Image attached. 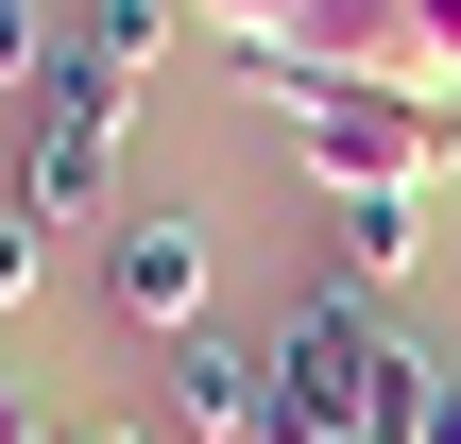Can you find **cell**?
Returning a JSON list of instances; mask_svg holds the SVG:
<instances>
[{
  "instance_id": "cell-4",
  "label": "cell",
  "mask_w": 461,
  "mask_h": 444,
  "mask_svg": "<svg viewBox=\"0 0 461 444\" xmlns=\"http://www.w3.org/2000/svg\"><path fill=\"white\" fill-rule=\"evenodd\" d=\"M376 342H393V325H376L359 291H291V325H274V411H308V428H325V411H342V376H359Z\"/></svg>"
},
{
  "instance_id": "cell-14",
  "label": "cell",
  "mask_w": 461,
  "mask_h": 444,
  "mask_svg": "<svg viewBox=\"0 0 461 444\" xmlns=\"http://www.w3.org/2000/svg\"><path fill=\"white\" fill-rule=\"evenodd\" d=\"M428 444H461V376H445V428H428Z\"/></svg>"
},
{
  "instance_id": "cell-12",
  "label": "cell",
  "mask_w": 461,
  "mask_h": 444,
  "mask_svg": "<svg viewBox=\"0 0 461 444\" xmlns=\"http://www.w3.org/2000/svg\"><path fill=\"white\" fill-rule=\"evenodd\" d=\"M0 444H34V411H17V394H0Z\"/></svg>"
},
{
  "instance_id": "cell-6",
  "label": "cell",
  "mask_w": 461,
  "mask_h": 444,
  "mask_svg": "<svg viewBox=\"0 0 461 444\" xmlns=\"http://www.w3.org/2000/svg\"><path fill=\"white\" fill-rule=\"evenodd\" d=\"M445 428V376H428V342H376L359 376H342V411H325V444H428Z\"/></svg>"
},
{
  "instance_id": "cell-9",
  "label": "cell",
  "mask_w": 461,
  "mask_h": 444,
  "mask_svg": "<svg viewBox=\"0 0 461 444\" xmlns=\"http://www.w3.org/2000/svg\"><path fill=\"white\" fill-rule=\"evenodd\" d=\"M188 34V0H86V51H120L137 86H154V51Z\"/></svg>"
},
{
  "instance_id": "cell-3",
  "label": "cell",
  "mask_w": 461,
  "mask_h": 444,
  "mask_svg": "<svg viewBox=\"0 0 461 444\" xmlns=\"http://www.w3.org/2000/svg\"><path fill=\"white\" fill-rule=\"evenodd\" d=\"M103 291H120V325L188 342V325H205V222H188V205H120V222H103Z\"/></svg>"
},
{
  "instance_id": "cell-1",
  "label": "cell",
  "mask_w": 461,
  "mask_h": 444,
  "mask_svg": "<svg viewBox=\"0 0 461 444\" xmlns=\"http://www.w3.org/2000/svg\"><path fill=\"white\" fill-rule=\"evenodd\" d=\"M274 120H291V171L342 188V205H428V188L461 171V103L376 86V68H291Z\"/></svg>"
},
{
  "instance_id": "cell-2",
  "label": "cell",
  "mask_w": 461,
  "mask_h": 444,
  "mask_svg": "<svg viewBox=\"0 0 461 444\" xmlns=\"http://www.w3.org/2000/svg\"><path fill=\"white\" fill-rule=\"evenodd\" d=\"M120 137H137V68L120 51H51V86L17 103V205H51V222H86L103 188H120Z\"/></svg>"
},
{
  "instance_id": "cell-5",
  "label": "cell",
  "mask_w": 461,
  "mask_h": 444,
  "mask_svg": "<svg viewBox=\"0 0 461 444\" xmlns=\"http://www.w3.org/2000/svg\"><path fill=\"white\" fill-rule=\"evenodd\" d=\"M171 411L205 444H257V411H274V342H240V325H188L171 342Z\"/></svg>"
},
{
  "instance_id": "cell-7",
  "label": "cell",
  "mask_w": 461,
  "mask_h": 444,
  "mask_svg": "<svg viewBox=\"0 0 461 444\" xmlns=\"http://www.w3.org/2000/svg\"><path fill=\"white\" fill-rule=\"evenodd\" d=\"M188 17H205V34H222L240 68H257V86H274V68H291V34H308L325 0H188Z\"/></svg>"
},
{
  "instance_id": "cell-10",
  "label": "cell",
  "mask_w": 461,
  "mask_h": 444,
  "mask_svg": "<svg viewBox=\"0 0 461 444\" xmlns=\"http://www.w3.org/2000/svg\"><path fill=\"white\" fill-rule=\"evenodd\" d=\"M34 274H51V205H0V308H34Z\"/></svg>"
},
{
  "instance_id": "cell-11",
  "label": "cell",
  "mask_w": 461,
  "mask_h": 444,
  "mask_svg": "<svg viewBox=\"0 0 461 444\" xmlns=\"http://www.w3.org/2000/svg\"><path fill=\"white\" fill-rule=\"evenodd\" d=\"M51 51H68V34H51V17H34V0H0V86H17V103H34V86H51Z\"/></svg>"
},
{
  "instance_id": "cell-8",
  "label": "cell",
  "mask_w": 461,
  "mask_h": 444,
  "mask_svg": "<svg viewBox=\"0 0 461 444\" xmlns=\"http://www.w3.org/2000/svg\"><path fill=\"white\" fill-rule=\"evenodd\" d=\"M342 257H359V291L428 274V205H342Z\"/></svg>"
},
{
  "instance_id": "cell-13",
  "label": "cell",
  "mask_w": 461,
  "mask_h": 444,
  "mask_svg": "<svg viewBox=\"0 0 461 444\" xmlns=\"http://www.w3.org/2000/svg\"><path fill=\"white\" fill-rule=\"evenodd\" d=\"M51 444H137V428H51Z\"/></svg>"
}]
</instances>
